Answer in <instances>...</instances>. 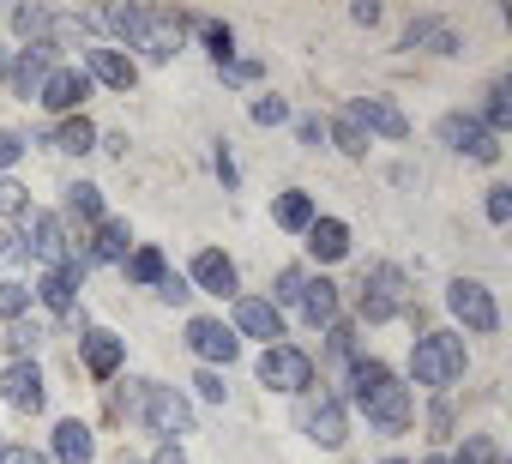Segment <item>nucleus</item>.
Masks as SVG:
<instances>
[{"label":"nucleus","instance_id":"nucleus-1","mask_svg":"<svg viewBox=\"0 0 512 464\" xmlns=\"http://www.w3.org/2000/svg\"><path fill=\"white\" fill-rule=\"evenodd\" d=\"M344 386H350L344 404H356V410L368 416L374 434H386V440L410 434V422H416V392L404 386V374H398L392 362H380V356H356V362L344 368Z\"/></svg>","mask_w":512,"mask_h":464},{"label":"nucleus","instance_id":"nucleus-2","mask_svg":"<svg viewBox=\"0 0 512 464\" xmlns=\"http://www.w3.org/2000/svg\"><path fill=\"white\" fill-rule=\"evenodd\" d=\"M121 416H127V422H139L157 446H181V440L199 428V416H193L187 392H181V386H163V380H127Z\"/></svg>","mask_w":512,"mask_h":464},{"label":"nucleus","instance_id":"nucleus-3","mask_svg":"<svg viewBox=\"0 0 512 464\" xmlns=\"http://www.w3.org/2000/svg\"><path fill=\"white\" fill-rule=\"evenodd\" d=\"M464 368H470V350H464V338L452 332V326H434V332H422L416 344H410V392L422 386V392H434V398H446L458 380H464Z\"/></svg>","mask_w":512,"mask_h":464},{"label":"nucleus","instance_id":"nucleus-4","mask_svg":"<svg viewBox=\"0 0 512 464\" xmlns=\"http://www.w3.org/2000/svg\"><path fill=\"white\" fill-rule=\"evenodd\" d=\"M410 302H416V290H410L404 266L380 260V266H368V272H362L356 320H362V326H386V320H404V314H410Z\"/></svg>","mask_w":512,"mask_h":464},{"label":"nucleus","instance_id":"nucleus-5","mask_svg":"<svg viewBox=\"0 0 512 464\" xmlns=\"http://www.w3.org/2000/svg\"><path fill=\"white\" fill-rule=\"evenodd\" d=\"M19 242H25V254H31V266H43V272H55V266H67L73 254H79V242L67 236V217L61 211H49V205H31L19 223Z\"/></svg>","mask_w":512,"mask_h":464},{"label":"nucleus","instance_id":"nucleus-6","mask_svg":"<svg viewBox=\"0 0 512 464\" xmlns=\"http://www.w3.org/2000/svg\"><path fill=\"white\" fill-rule=\"evenodd\" d=\"M296 422H302V434H308L314 446H326V452H338V446L350 440V404H344V392H332V386H308V392L296 398Z\"/></svg>","mask_w":512,"mask_h":464},{"label":"nucleus","instance_id":"nucleus-7","mask_svg":"<svg viewBox=\"0 0 512 464\" xmlns=\"http://www.w3.org/2000/svg\"><path fill=\"white\" fill-rule=\"evenodd\" d=\"M253 374H260V386H266V392H284V398H302V392H308V386L320 380L314 356H308L302 344H290V338L253 356Z\"/></svg>","mask_w":512,"mask_h":464},{"label":"nucleus","instance_id":"nucleus-8","mask_svg":"<svg viewBox=\"0 0 512 464\" xmlns=\"http://www.w3.org/2000/svg\"><path fill=\"white\" fill-rule=\"evenodd\" d=\"M199 31V19L193 13H157V7H145L139 13V31L127 37V49L133 55H145V61H157V67H169L175 55H181V31Z\"/></svg>","mask_w":512,"mask_h":464},{"label":"nucleus","instance_id":"nucleus-9","mask_svg":"<svg viewBox=\"0 0 512 464\" xmlns=\"http://www.w3.org/2000/svg\"><path fill=\"white\" fill-rule=\"evenodd\" d=\"M446 314L470 332V338H494L500 332V302L482 278H452L446 284Z\"/></svg>","mask_w":512,"mask_h":464},{"label":"nucleus","instance_id":"nucleus-10","mask_svg":"<svg viewBox=\"0 0 512 464\" xmlns=\"http://www.w3.org/2000/svg\"><path fill=\"white\" fill-rule=\"evenodd\" d=\"M73 67H79L91 85H103V91H121V97L139 85V61H133L127 49H115V43H85Z\"/></svg>","mask_w":512,"mask_h":464},{"label":"nucleus","instance_id":"nucleus-11","mask_svg":"<svg viewBox=\"0 0 512 464\" xmlns=\"http://www.w3.org/2000/svg\"><path fill=\"white\" fill-rule=\"evenodd\" d=\"M434 139H440L446 151L470 157V163H500V139H494V133H488L476 115H464V109L440 115V121H434Z\"/></svg>","mask_w":512,"mask_h":464},{"label":"nucleus","instance_id":"nucleus-12","mask_svg":"<svg viewBox=\"0 0 512 464\" xmlns=\"http://www.w3.org/2000/svg\"><path fill=\"white\" fill-rule=\"evenodd\" d=\"M229 332H235V338H253L260 350H272V344H284V338H290V320H284L266 296H235Z\"/></svg>","mask_w":512,"mask_h":464},{"label":"nucleus","instance_id":"nucleus-13","mask_svg":"<svg viewBox=\"0 0 512 464\" xmlns=\"http://www.w3.org/2000/svg\"><path fill=\"white\" fill-rule=\"evenodd\" d=\"M181 278H187L193 296H217V302H235V296H241V272H235V260H229L223 248H199Z\"/></svg>","mask_w":512,"mask_h":464},{"label":"nucleus","instance_id":"nucleus-14","mask_svg":"<svg viewBox=\"0 0 512 464\" xmlns=\"http://www.w3.org/2000/svg\"><path fill=\"white\" fill-rule=\"evenodd\" d=\"M187 350L199 356V368H229L235 356H241V338L229 332V320H217V314H193L187 320Z\"/></svg>","mask_w":512,"mask_h":464},{"label":"nucleus","instance_id":"nucleus-15","mask_svg":"<svg viewBox=\"0 0 512 464\" xmlns=\"http://www.w3.org/2000/svg\"><path fill=\"white\" fill-rule=\"evenodd\" d=\"M0 398H7L19 416H37L49 404V380H43V362L37 356H13L0 368Z\"/></svg>","mask_w":512,"mask_h":464},{"label":"nucleus","instance_id":"nucleus-16","mask_svg":"<svg viewBox=\"0 0 512 464\" xmlns=\"http://www.w3.org/2000/svg\"><path fill=\"white\" fill-rule=\"evenodd\" d=\"M61 67V49L55 43H25V49H13V67H7V91L19 97V103H37V91H43V79Z\"/></svg>","mask_w":512,"mask_h":464},{"label":"nucleus","instance_id":"nucleus-17","mask_svg":"<svg viewBox=\"0 0 512 464\" xmlns=\"http://www.w3.org/2000/svg\"><path fill=\"white\" fill-rule=\"evenodd\" d=\"M85 254H73L67 266H55V272H43L37 278V290H31V302H43L49 314H61V320H73L79 314V290H85Z\"/></svg>","mask_w":512,"mask_h":464},{"label":"nucleus","instance_id":"nucleus-18","mask_svg":"<svg viewBox=\"0 0 512 464\" xmlns=\"http://www.w3.org/2000/svg\"><path fill=\"white\" fill-rule=\"evenodd\" d=\"M91 91H97V85H91L79 67H67V61H61V67L43 79V91H37V109H49L55 121H67V115H85Z\"/></svg>","mask_w":512,"mask_h":464},{"label":"nucleus","instance_id":"nucleus-19","mask_svg":"<svg viewBox=\"0 0 512 464\" xmlns=\"http://www.w3.org/2000/svg\"><path fill=\"white\" fill-rule=\"evenodd\" d=\"M344 115H350L368 139H392V145H398V139H410V115H404L392 97H350V103H344Z\"/></svg>","mask_w":512,"mask_h":464},{"label":"nucleus","instance_id":"nucleus-20","mask_svg":"<svg viewBox=\"0 0 512 464\" xmlns=\"http://www.w3.org/2000/svg\"><path fill=\"white\" fill-rule=\"evenodd\" d=\"M79 362H85V374H91L97 386H109V380L127 368V338L109 332V326H85V338H79Z\"/></svg>","mask_w":512,"mask_h":464},{"label":"nucleus","instance_id":"nucleus-21","mask_svg":"<svg viewBox=\"0 0 512 464\" xmlns=\"http://www.w3.org/2000/svg\"><path fill=\"white\" fill-rule=\"evenodd\" d=\"M49 464H97V434H91V422L85 416H61L55 428H49Z\"/></svg>","mask_w":512,"mask_h":464},{"label":"nucleus","instance_id":"nucleus-22","mask_svg":"<svg viewBox=\"0 0 512 464\" xmlns=\"http://www.w3.org/2000/svg\"><path fill=\"white\" fill-rule=\"evenodd\" d=\"M404 49H428V55L452 61V55H464V37H458L452 19H440V13H416V19L404 25Z\"/></svg>","mask_w":512,"mask_h":464},{"label":"nucleus","instance_id":"nucleus-23","mask_svg":"<svg viewBox=\"0 0 512 464\" xmlns=\"http://www.w3.org/2000/svg\"><path fill=\"white\" fill-rule=\"evenodd\" d=\"M302 248H308L314 266H338V260H350L356 236H350V223H344V217H314V223H308V236H302Z\"/></svg>","mask_w":512,"mask_h":464},{"label":"nucleus","instance_id":"nucleus-24","mask_svg":"<svg viewBox=\"0 0 512 464\" xmlns=\"http://www.w3.org/2000/svg\"><path fill=\"white\" fill-rule=\"evenodd\" d=\"M79 254H85V266H121V260L133 254V223H127V217H103Z\"/></svg>","mask_w":512,"mask_h":464},{"label":"nucleus","instance_id":"nucleus-25","mask_svg":"<svg viewBox=\"0 0 512 464\" xmlns=\"http://www.w3.org/2000/svg\"><path fill=\"white\" fill-rule=\"evenodd\" d=\"M296 314L308 320V326H332V320H344V290L326 278V272H308V284H302V302H296Z\"/></svg>","mask_w":512,"mask_h":464},{"label":"nucleus","instance_id":"nucleus-26","mask_svg":"<svg viewBox=\"0 0 512 464\" xmlns=\"http://www.w3.org/2000/svg\"><path fill=\"white\" fill-rule=\"evenodd\" d=\"M97 139H103V133H97V121H91V115H67V121H55V127L43 133V145H49V151H61V157H91V151H97Z\"/></svg>","mask_w":512,"mask_h":464},{"label":"nucleus","instance_id":"nucleus-27","mask_svg":"<svg viewBox=\"0 0 512 464\" xmlns=\"http://www.w3.org/2000/svg\"><path fill=\"white\" fill-rule=\"evenodd\" d=\"M320 217V205H314V193L308 187H284L278 199H272V223L284 229V236H308V223Z\"/></svg>","mask_w":512,"mask_h":464},{"label":"nucleus","instance_id":"nucleus-28","mask_svg":"<svg viewBox=\"0 0 512 464\" xmlns=\"http://www.w3.org/2000/svg\"><path fill=\"white\" fill-rule=\"evenodd\" d=\"M121 272H127V284H139V290H157V284H163V272H169V260H163V248H151V242H133V254L121 260Z\"/></svg>","mask_w":512,"mask_h":464},{"label":"nucleus","instance_id":"nucleus-29","mask_svg":"<svg viewBox=\"0 0 512 464\" xmlns=\"http://www.w3.org/2000/svg\"><path fill=\"white\" fill-rule=\"evenodd\" d=\"M476 121H482L494 139H506V127H512V79H494V85L482 91V109H476Z\"/></svg>","mask_w":512,"mask_h":464},{"label":"nucleus","instance_id":"nucleus-30","mask_svg":"<svg viewBox=\"0 0 512 464\" xmlns=\"http://www.w3.org/2000/svg\"><path fill=\"white\" fill-rule=\"evenodd\" d=\"M61 217H79V223H91V229H97V223L109 217L103 187H97V181H73V187H67V211H61Z\"/></svg>","mask_w":512,"mask_h":464},{"label":"nucleus","instance_id":"nucleus-31","mask_svg":"<svg viewBox=\"0 0 512 464\" xmlns=\"http://www.w3.org/2000/svg\"><path fill=\"white\" fill-rule=\"evenodd\" d=\"M326 145H338V151H344L350 163H362V157H368V133H362V127H356V121H350L344 109H338V115L326 121Z\"/></svg>","mask_w":512,"mask_h":464},{"label":"nucleus","instance_id":"nucleus-32","mask_svg":"<svg viewBox=\"0 0 512 464\" xmlns=\"http://www.w3.org/2000/svg\"><path fill=\"white\" fill-rule=\"evenodd\" d=\"M25 266H31V254H25V242H19V229L0 223V284H19Z\"/></svg>","mask_w":512,"mask_h":464},{"label":"nucleus","instance_id":"nucleus-33","mask_svg":"<svg viewBox=\"0 0 512 464\" xmlns=\"http://www.w3.org/2000/svg\"><path fill=\"white\" fill-rule=\"evenodd\" d=\"M199 37H205V55H211V67L223 73V67L235 61V31H229L223 19H199Z\"/></svg>","mask_w":512,"mask_h":464},{"label":"nucleus","instance_id":"nucleus-34","mask_svg":"<svg viewBox=\"0 0 512 464\" xmlns=\"http://www.w3.org/2000/svg\"><path fill=\"white\" fill-rule=\"evenodd\" d=\"M302 284H308V266H284V272L272 278V296H266V302H272L278 314H290V308L302 302Z\"/></svg>","mask_w":512,"mask_h":464},{"label":"nucleus","instance_id":"nucleus-35","mask_svg":"<svg viewBox=\"0 0 512 464\" xmlns=\"http://www.w3.org/2000/svg\"><path fill=\"white\" fill-rule=\"evenodd\" d=\"M7 25H13L19 49H25V43H49V13H43V7H13Z\"/></svg>","mask_w":512,"mask_h":464},{"label":"nucleus","instance_id":"nucleus-36","mask_svg":"<svg viewBox=\"0 0 512 464\" xmlns=\"http://www.w3.org/2000/svg\"><path fill=\"white\" fill-rule=\"evenodd\" d=\"M320 356L350 368V362L362 356V350H356V326H350V320H332V326H326V350H320Z\"/></svg>","mask_w":512,"mask_h":464},{"label":"nucleus","instance_id":"nucleus-37","mask_svg":"<svg viewBox=\"0 0 512 464\" xmlns=\"http://www.w3.org/2000/svg\"><path fill=\"white\" fill-rule=\"evenodd\" d=\"M446 464H506V452H500V440H494V434H464L458 458H446Z\"/></svg>","mask_w":512,"mask_h":464},{"label":"nucleus","instance_id":"nucleus-38","mask_svg":"<svg viewBox=\"0 0 512 464\" xmlns=\"http://www.w3.org/2000/svg\"><path fill=\"white\" fill-rule=\"evenodd\" d=\"M19 320H31V284L25 278L0 284V326H19Z\"/></svg>","mask_w":512,"mask_h":464},{"label":"nucleus","instance_id":"nucleus-39","mask_svg":"<svg viewBox=\"0 0 512 464\" xmlns=\"http://www.w3.org/2000/svg\"><path fill=\"white\" fill-rule=\"evenodd\" d=\"M49 338V326L43 320H19V326H7V344H13V356H37V344Z\"/></svg>","mask_w":512,"mask_h":464},{"label":"nucleus","instance_id":"nucleus-40","mask_svg":"<svg viewBox=\"0 0 512 464\" xmlns=\"http://www.w3.org/2000/svg\"><path fill=\"white\" fill-rule=\"evenodd\" d=\"M247 115H253V127H284V121H290V103L266 91V97H253V103H247Z\"/></svg>","mask_w":512,"mask_h":464},{"label":"nucleus","instance_id":"nucleus-41","mask_svg":"<svg viewBox=\"0 0 512 464\" xmlns=\"http://www.w3.org/2000/svg\"><path fill=\"white\" fill-rule=\"evenodd\" d=\"M31 211V193H25V181H13V175H0V217H25Z\"/></svg>","mask_w":512,"mask_h":464},{"label":"nucleus","instance_id":"nucleus-42","mask_svg":"<svg viewBox=\"0 0 512 464\" xmlns=\"http://www.w3.org/2000/svg\"><path fill=\"white\" fill-rule=\"evenodd\" d=\"M25 151H31V139H25V133H13V127H0V175H13Z\"/></svg>","mask_w":512,"mask_h":464},{"label":"nucleus","instance_id":"nucleus-43","mask_svg":"<svg viewBox=\"0 0 512 464\" xmlns=\"http://www.w3.org/2000/svg\"><path fill=\"white\" fill-rule=\"evenodd\" d=\"M211 169H217L223 193H235V187H241V169H235V151H229V139H217V151H211Z\"/></svg>","mask_w":512,"mask_h":464},{"label":"nucleus","instance_id":"nucleus-44","mask_svg":"<svg viewBox=\"0 0 512 464\" xmlns=\"http://www.w3.org/2000/svg\"><path fill=\"white\" fill-rule=\"evenodd\" d=\"M482 211H488V223H494V229H506V223H512V187H500V181H494V187H488V199H482Z\"/></svg>","mask_w":512,"mask_h":464},{"label":"nucleus","instance_id":"nucleus-45","mask_svg":"<svg viewBox=\"0 0 512 464\" xmlns=\"http://www.w3.org/2000/svg\"><path fill=\"white\" fill-rule=\"evenodd\" d=\"M157 302H163V308H187V302H193L187 278H181V272H163V284H157Z\"/></svg>","mask_w":512,"mask_h":464},{"label":"nucleus","instance_id":"nucleus-46","mask_svg":"<svg viewBox=\"0 0 512 464\" xmlns=\"http://www.w3.org/2000/svg\"><path fill=\"white\" fill-rule=\"evenodd\" d=\"M193 392H199L205 404H223V398H229V386H223L217 368H199V374H193Z\"/></svg>","mask_w":512,"mask_h":464},{"label":"nucleus","instance_id":"nucleus-47","mask_svg":"<svg viewBox=\"0 0 512 464\" xmlns=\"http://www.w3.org/2000/svg\"><path fill=\"white\" fill-rule=\"evenodd\" d=\"M0 464H49V452H43V446H31V440H7Z\"/></svg>","mask_w":512,"mask_h":464},{"label":"nucleus","instance_id":"nucleus-48","mask_svg":"<svg viewBox=\"0 0 512 464\" xmlns=\"http://www.w3.org/2000/svg\"><path fill=\"white\" fill-rule=\"evenodd\" d=\"M296 139H302L308 151H320V145H326V121H320V115H296Z\"/></svg>","mask_w":512,"mask_h":464},{"label":"nucleus","instance_id":"nucleus-49","mask_svg":"<svg viewBox=\"0 0 512 464\" xmlns=\"http://www.w3.org/2000/svg\"><path fill=\"white\" fill-rule=\"evenodd\" d=\"M428 440H452V410H446V398L428 410Z\"/></svg>","mask_w":512,"mask_h":464},{"label":"nucleus","instance_id":"nucleus-50","mask_svg":"<svg viewBox=\"0 0 512 464\" xmlns=\"http://www.w3.org/2000/svg\"><path fill=\"white\" fill-rule=\"evenodd\" d=\"M260 73H266L260 61H229V67H223V79H229V85H253Z\"/></svg>","mask_w":512,"mask_h":464},{"label":"nucleus","instance_id":"nucleus-51","mask_svg":"<svg viewBox=\"0 0 512 464\" xmlns=\"http://www.w3.org/2000/svg\"><path fill=\"white\" fill-rule=\"evenodd\" d=\"M350 19H356V25H380V19H386V7H380V0H356Z\"/></svg>","mask_w":512,"mask_h":464},{"label":"nucleus","instance_id":"nucleus-52","mask_svg":"<svg viewBox=\"0 0 512 464\" xmlns=\"http://www.w3.org/2000/svg\"><path fill=\"white\" fill-rule=\"evenodd\" d=\"M151 464H187V452H181V446H157V458H151Z\"/></svg>","mask_w":512,"mask_h":464},{"label":"nucleus","instance_id":"nucleus-53","mask_svg":"<svg viewBox=\"0 0 512 464\" xmlns=\"http://www.w3.org/2000/svg\"><path fill=\"white\" fill-rule=\"evenodd\" d=\"M7 67H13V43H0V85H7Z\"/></svg>","mask_w":512,"mask_h":464},{"label":"nucleus","instance_id":"nucleus-54","mask_svg":"<svg viewBox=\"0 0 512 464\" xmlns=\"http://www.w3.org/2000/svg\"><path fill=\"white\" fill-rule=\"evenodd\" d=\"M380 464H410V458H398V452H392V458H380Z\"/></svg>","mask_w":512,"mask_h":464},{"label":"nucleus","instance_id":"nucleus-55","mask_svg":"<svg viewBox=\"0 0 512 464\" xmlns=\"http://www.w3.org/2000/svg\"><path fill=\"white\" fill-rule=\"evenodd\" d=\"M422 464H446V458H422Z\"/></svg>","mask_w":512,"mask_h":464},{"label":"nucleus","instance_id":"nucleus-56","mask_svg":"<svg viewBox=\"0 0 512 464\" xmlns=\"http://www.w3.org/2000/svg\"><path fill=\"white\" fill-rule=\"evenodd\" d=\"M0 452H7V434H0Z\"/></svg>","mask_w":512,"mask_h":464},{"label":"nucleus","instance_id":"nucleus-57","mask_svg":"<svg viewBox=\"0 0 512 464\" xmlns=\"http://www.w3.org/2000/svg\"><path fill=\"white\" fill-rule=\"evenodd\" d=\"M121 464H133V458H121Z\"/></svg>","mask_w":512,"mask_h":464}]
</instances>
